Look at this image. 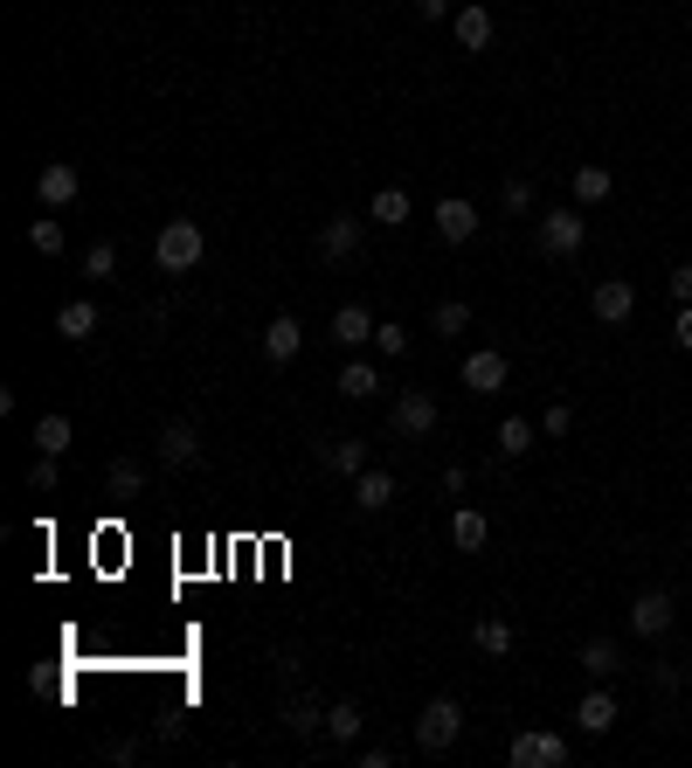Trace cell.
Segmentation results:
<instances>
[{
  "label": "cell",
  "instance_id": "obj_27",
  "mask_svg": "<svg viewBox=\"0 0 692 768\" xmlns=\"http://www.w3.org/2000/svg\"><path fill=\"white\" fill-rule=\"evenodd\" d=\"M471 644H478L485 658H505V651H512V623H505V617H478V623H471Z\"/></svg>",
  "mask_w": 692,
  "mask_h": 768
},
{
  "label": "cell",
  "instance_id": "obj_17",
  "mask_svg": "<svg viewBox=\"0 0 692 768\" xmlns=\"http://www.w3.org/2000/svg\"><path fill=\"white\" fill-rule=\"evenodd\" d=\"M353 505H361V512H388V505H395V471L368 465L361 478H353Z\"/></svg>",
  "mask_w": 692,
  "mask_h": 768
},
{
  "label": "cell",
  "instance_id": "obj_29",
  "mask_svg": "<svg viewBox=\"0 0 692 768\" xmlns=\"http://www.w3.org/2000/svg\"><path fill=\"white\" fill-rule=\"evenodd\" d=\"M429 332H437V340H457V332H471V305H465V298H444L437 312H429Z\"/></svg>",
  "mask_w": 692,
  "mask_h": 768
},
{
  "label": "cell",
  "instance_id": "obj_32",
  "mask_svg": "<svg viewBox=\"0 0 692 768\" xmlns=\"http://www.w3.org/2000/svg\"><path fill=\"white\" fill-rule=\"evenodd\" d=\"M111 270H118V243H91V249H84V277H97V285H105Z\"/></svg>",
  "mask_w": 692,
  "mask_h": 768
},
{
  "label": "cell",
  "instance_id": "obj_33",
  "mask_svg": "<svg viewBox=\"0 0 692 768\" xmlns=\"http://www.w3.org/2000/svg\"><path fill=\"white\" fill-rule=\"evenodd\" d=\"M285 727H291L298 740H319V727H326V713H319V706H291V713H285Z\"/></svg>",
  "mask_w": 692,
  "mask_h": 768
},
{
  "label": "cell",
  "instance_id": "obj_26",
  "mask_svg": "<svg viewBox=\"0 0 692 768\" xmlns=\"http://www.w3.org/2000/svg\"><path fill=\"white\" fill-rule=\"evenodd\" d=\"M340 395H347V402H374V395H381V374H374L368 361H347V367H340Z\"/></svg>",
  "mask_w": 692,
  "mask_h": 768
},
{
  "label": "cell",
  "instance_id": "obj_41",
  "mask_svg": "<svg viewBox=\"0 0 692 768\" xmlns=\"http://www.w3.org/2000/svg\"><path fill=\"white\" fill-rule=\"evenodd\" d=\"M353 761H361V768H395V755H388V748H361Z\"/></svg>",
  "mask_w": 692,
  "mask_h": 768
},
{
  "label": "cell",
  "instance_id": "obj_2",
  "mask_svg": "<svg viewBox=\"0 0 692 768\" xmlns=\"http://www.w3.org/2000/svg\"><path fill=\"white\" fill-rule=\"evenodd\" d=\"M457 734H465V706H457V700H429L416 713V748L423 755H450Z\"/></svg>",
  "mask_w": 692,
  "mask_h": 768
},
{
  "label": "cell",
  "instance_id": "obj_40",
  "mask_svg": "<svg viewBox=\"0 0 692 768\" xmlns=\"http://www.w3.org/2000/svg\"><path fill=\"white\" fill-rule=\"evenodd\" d=\"M672 340H679V346L692 353V305H679V326H672Z\"/></svg>",
  "mask_w": 692,
  "mask_h": 768
},
{
  "label": "cell",
  "instance_id": "obj_18",
  "mask_svg": "<svg viewBox=\"0 0 692 768\" xmlns=\"http://www.w3.org/2000/svg\"><path fill=\"white\" fill-rule=\"evenodd\" d=\"M485 541H492V520H485L478 505H457V512H450V547H457V554H478Z\"/></svg>",
  "mask_w": 692,
  "mask_h": 768
},
{
  "label": "cell",
  "instance_id": "obj_9",
  "mask_svg": "<svg viewBox=\"0 0 692 768\" xmlns=\"http://www.w3.org/2000/svg\"><path fill=\"white\" fill-rule=\"evenodd\" d=\"M588 312H596L603 326H624L637 312V285L630 277H596V291H588Z\"/></svg>",
  "mask_w": 692,
  "mask_h": 768
},
{
  "label": "cell",
  "instance_id": "obj_35",
  "mask_svg": "<svg viewBox=\"0 0 692 768\" xmlns=\"http://www.w3.org/2000/svg\"><path fill=\"white\" fill-rule=\"evenodd\" d=\"M568 429H575V408H568V402H554L547 416H541V437H568Z\"/></svg>",
  "mask_w": 692,
  "mask_h": 768
},
{
  "label": "cell",
  "instance_id": "obj_8",
  "mask_svg": "<svg viewBox=\"0 0 692 768\" xmlns=\"http://www.w3.org/2000/svg\"><path fill=\"white\" fill-rule=\"evenodd\" d=\"M582 243H588L582 209H547V215H541V256H575Z\"/></svg>",
  "mask_w": 692,
  "mask_h": 768
},
{
  "label": "cell",
  "instance_id": "obj_1",
  "mask_svg": "<svg viewBox=\"0 0 692 768\" xmlns=\"http://www.w3.org/2000/svg\"><path fill=\"white\" fill-rule=\"evenodd\" d=\"M201 256H209V236H201V222H160V236H152V264H160L167 277H188Z\"/></svg>",
  "mask_w": 692,
  "mask_h": 768
},
{
  "label": "cell",
  "instance_id": "obj_38",
  "mask_svg": "<svg viewBox=\"0 0 692 768\" xmlns=\"http://www.w3.org/2000/svg\"><path fill=\"white\" fill-rule=\"evenodd\" d=\"M416 14H423V21H450L457 0H416Z\"/></svg>",
  "mask_w": 692,
  "mask_h": 768
},
{
  "label": "cell",
  "instance_id": "obj_37",
  "mask_svg": "<svg viewBox=\"0 0 692 768\" xmlns=\"http://www.w3.org/2000/svg\"><path fill=\"white\" fill-rule=\"evenodd\" d=\"M374 346H381V353H388V361H395V353H408V332L381 319V326H374Z\"/></svg>",
  "mask_w": 692,
  "mask_h": 768
},
{
  "label": "cell",
  "instance_id": "obj_31",
  "mask_svg": "<svg viewBox=\"0 0 692 768\" xmlns=\"http://www.w3.org/2000/svg\"><path fill=\"white\" fill-rule=\"evenodd\" d=\"M499 201H505V215H533V181H526V173H512V181L499 188Z\"/></svg>",
  "mask_w": 692,
  "mask_h": 768
},
{
  "label": "cell",
  "instance_id": "obj_22",
  "mask_svg": "<svg viewBox=\"0 0 692 768\" xmlns=\"http://www.w3.org/2000/svg\"><path fill=\"white\" fill-rule=\"evenodd\" d=\"M582 672H588V679H617V672H624L617 637H588V644H582Z\"/></svg>",
  "mask_w": 692,
  "mask_h": 768
},
{
  "label": "cell",
  "instance_id": "obj_34",
  "mask_svg": "<svg viewBox=\"0 0 692 768\" xmlns=\"http://www.w3.org/2000/svg\"><path fill=\"white\" fill-rule=\"evenodd\" d=\"M29 249H42V256H63V222H29Z\"/></svg>",
  "mask_w": 692,
  "mask_h": 768
},
{
  "label": "cell",
  "instance_id": "obj_10",
  "mask_svg": "<svg viewBox=\"0 0 692 768\" xmlns=\"http://www.w3.org/2000/svg\"><path fill=\"white\" fill-rule=\"evenodd\" d=\"M505 374H512V361H505L499 346L465 353V388H471V395H499V388H505Z\"/></svg>",
  "mask_w": 692,
  "mask_h": 768
},
{
  "label": "cell",
  "instance_id": "obj_28",
  "mask_svg": "<svg viewBox=\"0 0 692 768\" xmlns=\"http://www.w3.org/2000/svg\"><path fill=\"white\" fill-rule=\"evenodd\" d=\"M368 222H374V228H402V222H408V188H381L374 209H368Z\"/></svg>",
  "mask_w": 692,
  "mask_h": 768
},
{
  "label": "cell",
  "instance_id": "obj_23",
  "mask_svg": "<svg viewBox=\"0 0 692 768\" xmlns=\"http://www.w3.org/2000/svg\"><path fill=\"white\" fill-rule=\"evenodd\" d=\"M105 492H111V499H139V492H146V465H139V457H111Z\"/></svg>",
  "mask_w": 692,
  "mask_h": 768
},
{
  "label": "cell",
  "instance_id": "obj_6",
  "mask_svg": "<svg viewBox=\"0 0 692 768\" xmlns=\"http://www.w3.org/2000/svg\"><path fill=\"white\" fill-rule=\"evenodd\" d=\"M437 395L429 388H402L395 395V408H388V423H395V437H429V429H437Z\"/></svg>",
  "mask_w": 692,
  "mask_h": 768
},
{
  "label": "cell",
  "instance_id": "obj_15",
  "mask_svg": "<svg viewBox=\"0 0 692 768\" xmlns=\"http://www.w3.org/2000/svg\"><path fill=\"white\" fill-rule=\"evenodd\" d=\"M429 222H437V236H444V243H471V236H478V209H471L465 194L437 201V215H429Z\"/></svg>",
  "mask_w": 692,
  "mask_h": 768
},
{
  "label": "cell",
  "instance_id": "obj_20",
  "mask_svg": "<svg viewBox=\"0 0 692 768\" xmlns=\"http://www.w3.org/2000/svg\"><path fill=\"white\" fill-rule=\"evenodd\" d=\"M361 727H368L361 700H332V706H326V740H340V748H353V740H361Z\"/></svg>",
  "mask_w": 692,
  "mask_h": 768
},
{
  "label": "cell",
  "instance_id": "obj_16",
  "mask_svg": "<svg viewBox=\"0 0 692 768\" xmlns=\"http://www.w3.org/2000/svg\"><path fill=\"white\" fill-rule=\"evenodd\" d=\"M298 346H305V326H298L291 312H277V319L264 326V361L285 367V361H298Z\"/></svg>",
  "mask_w": 692,
  "mask_h": 768
},
{
  "label": "cell",
  "instance_id": "obj_4",
  "mask_svg": "<svg viewBox=\"0 0 692 768\" xmlns=\"http://www.w3.org/2000/svg\"><path fill=\"white\" fill-rule=\"evenodd\" d=\"M512 768H561L568 761V740H561L554 727H526V734H512Z\"/></svg>",
  "mask_w": 692,
  "mask_h": 768
},
{
  "label": "cell",
  "instance_id": "obj_36",
  "mask_svg": "<svg viewBox=\"0 0 692 768\" xmlns=\"http://www.w3.org/2000/svg\"><path fill=\"white\" fill-rule=\"evenodd\" d=\"M29 492H56V457H42V450H35V465H29Z\"/></svg>",
  "mask_w": 692,
  "mask_h": 768
},
{
  "label": "cell",
  "instance_id": "obj_11",
  "mask_svg": "<svg viewBox=\"0 0 692 768\" xmlns=\"http://www.w3.org/2000/svg\"><path fill=\"white\" fill-rule=\"evenodd\" d=\"M617 721H624V713H617V693H609V685L596 679V685L582 693V706H575V727H582V734H609Z\"/></svg>",
  "mask_w": 692,
  "mask_h": 768
},
{
  "label": "cell",
  "instance_id": "obj_5",
  "mask_svg": "<svg viewBox=\"0 0 692 768\" xmlns=\"http://www.w3.org/2000/svg\"><path fill=\"white\" fill-rule=\"evenodd\" d=\"M361 236H368L361 215H326L319 222V264H353V256H361Z\"/></svg>",
  "mask_w": 692,
  "mask_h": 768
},
{
  "label": "cell",
  "instance_id": "obj_19",
  "mask_svg": "<svg viewBox=\"0 0 692 768\" xmlns=\"http://www.w3.org/2000/svg\"><path fill=\"white\" fill-rule=\"evenodd\" d=\"M332 340H340L347 353L368 346L374 340V312H368V305H340V312H332Z\"/></svg>",
  "mask_w": 692,
  "mask_h": 768
},
{
  "label": "cell",
  "instance_id": "obj_24",
  "mask_svg": "<svg viewBox=\"0 0 692 768\" xmlns=\"http://www.w3.org/2000/svg\"><path fill=\"white\" fill-rule=\"evenodd\" d=\"M56 332H63V340H91V332H97V305L91 298H70L56 312Z\"/></svg>",
  "mask_w": 692,
  "mask_h": 768
},
{
  "label": "cell",
  "instance_id": "obj_21",
  "mask_svg": "<svg viewBox=\"0 0 692 768\" xmlns=\"http://www.w3.org/2000/svg\"><path fill=\"white\" fill-rule=\"evenodd\" d=\"M609 188H617V173H609V167H575V181H568L575 209H596V201H609Z\"/></svg>",
  "mask_w": 692,
  "mask_h": 768
},
{
  "label": "cell",
  "instance_id": "obj_12",
  "mask_svg": "<svg viewBox=\"0 0 692 768\" xmlns=\"http://www.w3.org/2000/svg\"><path fill=\"white\" fill-rule=\"evenodd\" d=\"M450 35H457V49H465V56H478V49L492 42V8H485V0H465V8L450 14Z\"/></svg>",
  "mask_w": 692,
  "mask_h": 768
},
{
  "label": "cell",
  "instance_id": "obj_30",
  "mask_svg": "<svg viewBox=\"0 0 692 768\" xmlns=\"http://www.w3.org/2000/svg\"><path fill=\"white\" fill-rule=\"evenodd\" d=\"M70 437H76L70 416H42V423H35V450H42V457H63V450H70Z\"/></svg>",
  "mask_w": 692,
  "mask_h": 768
},
{
  "label": "cell",
  "instance_id": "obj_25",
  "mask_svg": "<svg viewBox=\"0 0 692 768\" xmlns=\"http://www.w3.org/2000/svg\"><path fill=\"white\" fill-rule=\"evenodd\" d=\"M492 444H499V457H526L533 444H541V429H533L526 416H505V423H499V437H492Z\"/></svg>",
  "mask_w": 692,
  "mask_h": 768
},
{
  "label": "cell",
  "instance_id": "obj_39",
  "mask_svg": "<svg viewBox=\"0 0 692 768\" xmlns=\"http://www.w3.org/2000/svg\"><path fill=\"white\" fill-rule=\"evenodd\" d=\"M672 298H679V305H692V264H679V270H672Z\"/></svg>",
  "mask_w": 692,
  "mask_h": 768
},
{
  "label": "cell",
  "instance_id": "obj_7",
  "mask_svg": "<svg viewBox=\"0 0 692 768\" xmlns=\"http://www.w3.org/2000/svg\"><path fill=\"white\" fill-rule=\"evenodd\" d=\"M312 457H319V471H340V478H361V471L374 465V457H368V437H347V429H340V437H319Z\"/></svg>",
  "mask_w": 692,
  "mask_h": 768
},
{
  "label": "cell",
  "instance_id": "obj_13",
  "mask_svg": "<svg viewBox=\"0 0 692 768\" xmlns=\"http://www.w3.org/2000/svg\"><path fill=\"white\" fill-rule=\"evenodd\" d=\"M672 617H679V609H672V596H664V588H645V596L630 602V630H637V637H664V630H672Z\"/></svg>",
  "mask_w": 692,
  "mask_h": 768
},
{
  "label": "cell",
  "instance_id": "obj_14",
  "mask_svg": "<svg viewBox=\"0 0 692 768\" xmlns=\"http://www.w3.org/2000/svg\"><path fill=\"white\" fill-rule=\"evenodd\" d=\"M84 194V181H76V167H63V160H49L42 173H35V201L42 209H70V201Z\"/></svg>",
  "mask_w": 692,
  "mask_h": 768
},
{
  "label": "cell",
  "instance_id": "obj_3",
  "mask_svg": "<svg viewBox=\"0 0 692 768\" xmlns=\"http://www.w3.org/2000/svg\"><path fill=\"white\" fill-rule=\"evenodd\" d=\"M152 465H167V471H194L201 465V429L188 416H173L160 437H152Z\"/></svg>",
  "mask_w": 692,
  "mask_h": 768
}]
</instances>
